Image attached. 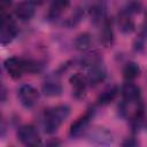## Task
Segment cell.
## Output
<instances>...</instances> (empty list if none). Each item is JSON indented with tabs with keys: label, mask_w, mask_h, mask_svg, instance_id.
Masks as SVG:
<instances>
[{
	"label": "cell",
	"mask_w": 147,
	"mask_h": 147,
	"mask_svg": "<svg viewBox=\"0 0 147 147\" xmlns=\"http://www.w3.org/2000/svg\"><path fill=\"white\" fill-rule=\"evenodd\" d=\"M122 145L123 146H136V145H138V141L134 140L133 138H130V139H126Z\"/></svg>",
	"instance_id": "cb8c5ba5"
},
{
	"label": "cell",
	"mask_w": 147,
	"mask_h": 147,
	"mask_svg": "<svg viewBox=\"0 0 147 147\" xmlns=\"http://www.w3.org/2000/svg\"><path fill=\"white\" fill-rule=\"evenodd\" d=\"M117 25H118L119 31L123 32V33L133 32L134 28H136V24H134V21H133V15L127 13L126 10L122 9L118 13V16H117Z\"/></svg>",
	"instance_id": "30bf717a"
},
{
	"label": "cell",
	"mask_w": 147,
	"mask_h": 147,
	"mask_svg": "<svg viewBox=\"0 0 147 147\" xmlns=\"http://www.w3.org/2000/svg\"><path fill=\"white\" fill-rule=\"evenodd\" d=\"M42 92L47 96H57L62 93V85L55 80H47L42 84Z\"/></svg>",
	"instance_id": "ac0fdd59"
},
{
	"label": "cell",
	"mask_w": 147,
	"mask_h": 147,
	"mask_svg": "<svg viewBox=\"0 0 147 147\" xmlns=\"http://www.w3.org/2000/svg\"><path fill=\"white\" fill-rule=\"evenodd\" d=\"M18 29L15 23V21L10 17V15H3L1 16V23H0V42L2 45H7L11 42L16 36H17Z\"/></svg>",
	"instance_id": "7a4b0ae2"
},
{
	"label": "cell",
	"mask_w": 147,
	"mask_h": 147,
	"mask_svg": "<svg viewBox=\"0 0 147 147\" xmlns=\"http://www.w3.org/2000/svg\"><path fill=\"white\" fill-rule=\"evenodd\" d=\"M88 14L93 23H102L107 18L106 0H95L88 8Z\"/></svg>",
	"instance_id": "9c48e42d"
},
{
	"label": "cell",
	"mask_w": 147,
	"mask_h": 147,
	"mask_svg": "<svg viewBox=\"0 0 147 147\" xmlns=\"http://www.w3.org/2000/svg\"><path fill=\"white\" fill-rule=\"evenodd\" d=\"M69 82H70V85L72 87L74 96L77 98V99H83L86 94V87L88 85L86 76H84L80 72H77V74H74L70 77Z\"/></svg>",
	"instance_id": "ba28073f"
},
{
	"label": "cell",
	"mask_w": 147,
	"mask_h": 147,
	"mask_svg": "<svg viewBox=\"0 0 147 147\" xmlns=\"http://www.w3.org/2000/svg\"><path fill=\"white\" fill-rule=\"evenodd\" d=\"M17 138L23 145L30 147H34L41 144L37 129L31 124L22 125L17 131Z\"/></svg>",
	"instance_id": "277c9868"
},
{
	"label": "cell",
	"mask_w": 147,
	"mask_h": 147,
	"mask_svg": "<svg viewBox=\"0 0 147 147\" xmlns=\"http://www.w3.org/2000/svg\"><path fill=\"white\" fill-rule=\"evenodd\" d=\"M70 108L67 105H59L47 109L44 114V130L46 133L52 134L59 130L62 123L69 117Z\"/></svg>",
	"instance_id": "6da1fadb"
},
{
	"label": "cell",
	"mask_w": 147,
	"mask_h": 147,
	"mask_svg": "<svg viewBox=\"0 0 147 147\" xmlns=\"http://www.w3.org/2000/svg\"><path fill=\"white\" fill-rule=\"evenodd\" d=\"M100 39H101L102 44L106 46H110L114 41V31H113V26H111V21L109 18H106L102 22Z\"/></svg>",
	"instance_id": "9a60e30c"
},
{
	"label": "cell",
	"mask_w": 147,
	"mask_h": 147,
	"mask_svg": "<svg viewBox=\"0 0 147 147\" xmlns=\"http://www.w3.org/2000/svg\"><path fill=\"white\" fill-rule=\"evenodd\" d=\"M83 16H84V13L79 9V8H77L76 10H75V13L71 15V17L70 18H68L67 20V22H65V25H68V26H75V25H77L80 21H82V18H83Z\"/></svg>",
	"instance_id": "44dd1931"
},
{
	"label": "cell",
	"mask_w": 147,
	"mask_h": 147,
	"mask_svg": "<svg viewBox=\"0 0 147 147\" xmlns=\"http://www.w3.org/2000/svg\"><path fill=\"white\" fill-rule=\"evenodd\" d=\"M141 8H142L141 2H139V1H137V0H132V1H130L129 3H126L123 9L126 10L127 13L132 14V15H136V14H138V13L141 10Z\"/></svg>",
	"instance_id": "7402d4cb"
},
{
	"label": "cell",
	"mask_w": 147,
	"mask_h": 147,
	"mask_svg": "<svg viewBox=\"0 0 147 147\" xmlns=\"http://www.w3.org/2000/svg\"><path fill=\"white\" fill-rule=\"evenodd\" d=\"M121 93H122L123 100H126V101H137V100H140V95H141L140 87L137 84H134L133 82H127V80L122 86Z\"/></svg>",
	"instance_id": "4fadbf2b"
},
{
	"label": "cell",
	"mask_w": 147,
	"mask_h": 147,
	"mask_svg": "<svg viewBox=\"0 0 147 147\" xmlns=\"http://www.w3.org/2000/svg\"><path fill=\"white\" fill-rule=\"evenodd\" d=\"M17 96H18V100L23 107L32 108L38 102L39 92L34 86H32L30 84H24L18 88Z\"/></svg>",
	"instance_id": "3957f363"
},
{
	"label": "cell",
	"mask_w": 147,
	"mask_h": 147,
	"mask_svg": "<svg viewBox=\"0 0 147 147\" xmlns=\"http://www.w3.org/2000/svg\"><path fill=\"white\" fill-rule=\"evenodd\" d=\"M3 65H5L7 74L14 79L21 78L23 76V74L26 72V60L25 59L11 56L5 61Z\"/></svg>",
	"instance_id": "5b68a950"
},
{
	"label": "cell",
	"mask_w": 147,
	"mask_h": 147,
	"mask_svg": "<svg viewBox=\"0 0 147 147\" xmlns=\"http://www.w3.org/2000/svg\"><path fill=\"white\" fill-rule=\"evenodd\" d=\"M16 17L21 21H29L33 17L34 15V5L30 0H24L21 1L14 10Z\"/></svg>",
	"instance_id": "8fae6325"
},
{
	"label": "cell",
	"mask_w": 147,
	"mask_h": 147,
	"mask_svg": "<svg viewBox=\"0 0 147 147\" xmlns=\"http://www.w3.org/2000/svg\"><path fill=\"white\" fill-rule=\"evenodd\" d=\"M145 29L147 30V11H146V14H145Z\"/></svg>",
	"instance_id": "484cf974"
},
{
	"label": "cell",
	"mask_w": 147,
	"mask_h": 147,
	"mask_svg": "<svg viewBox=\"0 0 147 147\" xmlns=\"http://www.w3.org/2000/svg\"><path fill=\"white\" fill-rule=\"evenodd\" d=\"M117 93H118L117 86H111V87L106 88V90L98 96V103H99L100 106H105V105L110 103V102L116 98Z\"/></svg>",
	"instance_id": "d6986e66"
},
{
	"label": "cell",
	"mask_w": 147,
	"mask_h": 147,
	"mask_svg": "<svg viewBox=\"0 0 147 147\" xmlns=\"http://www.w3.org/2000/svg\"><path fill=\"white\" fill-rule=\"evenodd\" d=\"M80 63L86 69H90L92 67H95L98 64H101L102 63V57H101V55L98 52H90V53L85 54L82 57Z\"/></svg>",
	"instance_id": "e0dca14e"
},
{
	"label": "cell",
	"mask_w": 147,
	"mask_h": 147,
	"mask_svg": "<svg viewBox=\"0 0 147 147\" xmlns=\"http://www.w3.org/2000/svg\"><path fill=\"white\" fill-rule=\"evenodd\" d=\"M87 139L96 145H110L114 142V137L110 131H108L105 127H92L86 133Z\"/></svg>",
	"instance_id": "52a82bcc"
},
{
	"label": "cell",
	"mask_w": 147,
	"mask_h": 147,
	"mask_svg": "<svg viewBox=\"0 0 147 147\" xmlns=\"http://www.w3.org/2000/svg\"><path fill=\"white\" fill-rule=\"evenodd\" d=\"M93 116H94V110L93 109H87V111L84 115L79 116L70 126V131H69L70 137L71 138H77V137H80L84 132H86Z\"/></svg>",
	"instance_id": "8992f818"
},
{
	"label": "cell",
	"mask_w": 147,
	"mask_h": 147,
	"mask_svg": "<svg viewBox=\"0 0 147 147\" xmlns=\"http://www.w3.org/2000/svg\"><path fill=\"white\" fill-rule=\"evenodd\" d=\"M30 1H31V2H32L34 6H39V5H42V3H44L46 0H30Z\"/></svg>",
	"instance_id": "d4e9b609"
},
{
	"label": "cell",
	"mask_w": 147,
	"mask_h": 147,
	"mask_svg": "<svg viewBox=\"0 0 147 147\" xmlns=\"http://www.w3.org/2000/svg\"><path fill=\"white\" fill-rule=\"evenodd\" d=\"M106 70L101 64H98L95 67H92L90 69H87V75H86V78H87V82H88V85L91 86H95L100 83H102L105 79H106Z\"/></svg>",
	"instance_id": "7c38bea8"
},
{
	"label": "cell",
	"mask_w": 147,
	"mask_h": 147,
	"mask_svg": "<svg viewBox=\"0 0 147 147\" xmlns=\"http://www.w3.org/2000/svg\"><path fill=\"white\" fill-rule=\"evenodd\" d=\"M140 72H141V70H140V67L138 65V63L132 62V61L127 62L123 68V77L127 82H133L136 78H138L140 76Z\"/></svg>",
	"instance_id": "2e32d148"
},
{
	"label": "cell",
	"mask_w": 147,
	"mask_h": 147,
	"mask_svg": "<svg viewBox=\"0 0 147 147\" xmlns=\"http://www.w3.org/2000/svg\"><path fill=\"white\" fill-rule=\"evenodd\" d=\"M70 6V0H52L49 10H48V18L49 20H56L59 18L65 9H68Z\"/></svg>",
	"instance_id": "5bb4252c"
},
{
	"label": "cell",
	"mask_w": 147,
	"mask_h": 147,
	"mask_svg": "<svg viewBox=\"0 0 147 147\" xmlns=\"http://www.w3.org/2000/svg\"><path fill=\"white\" fill-rule=\"evenodd\" d=\"M11 5H13V0H0V16L8 15Z\"/></svg>",
	"instance_id": "603a6c76"
},
{
	"label": "cell",
	"mask_w": 147,
	"mask_h": 147,
	"mask_svg": "<svg viewBox=\"0 0 147 147\" xmlns=\"http://www.w3.org/2000/svg\"><path fill=\"white\" fill-rule=\"evenodd\" d=\"M91 45H92V37L87 32L78 34L77 38L75 39V47L78 51L85 52V51H87L91 47Z\"/></svg>",
	"instance_id": "ffe728a7"
}]
</instances>
